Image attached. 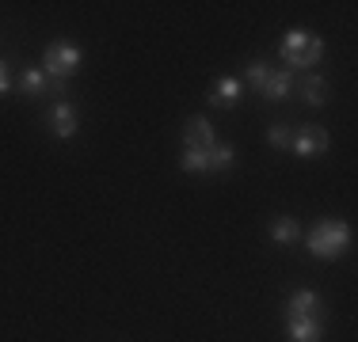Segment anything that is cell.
Segmentation results:
<instances>
[{
    "label": "cell",
    "instance_id": "6da1fadb",
    "mask_svg": "<svg viewBox=\"0 0 358 342\" xmlns=\"http://www.w3.org/2000/svg\"><path fill=\"white\" fill-rule=\"evenodd\" d=\"M347 247H351V225L347 221L324 217L309 232V255H317V259H339V255H347Z\"/></svg>",
    "mask_w": 358,
    "mask_h": 342
},
{
    "label": "cell",
    "instance_id": "7a4b0ae2",
    "mask_svg": "<svg viewBox=\"0 0 358 342\" xmlns=\"http://www.w3.org/2000/svg\"><path fill=\"white\" fill-rule=\"evenodd\" d=\"M278 54H282V61L289 65V73H294V68H313L324 57V42H320V34L294 27V31H286Z\"/></svg>",
    "mask_w": 358,
    "mask_h": 342
},
{
    "label": "cell",
    "instance_id": "3957f363",
    "mask_svg": "<svg viewBox=\"0 0 358 342\" xmlns=\"http://www.w3.org/2000/svg\"><path fill=\"white\" fill-rule=\"evenodd\" d=\"M236 164V149L225 141L210 144V149H183L179 152V168L191 175H210V171H229Z\"/></svg>",
    "mask_w": 358,
    "mask_h": 342
},
{
    "label": "cell",
    "instance_id": "277c9868",
    "mask_svg": "<svg viewBox=\"0 0 358 342\" xmlns=\"http://www.w3.org/2000/svg\"><path fill=\"white\" fill-rule=\"evenodd\" d=\"M80 65V50L69 46V42H50L46 54H42V73L54 76V80H69Z\"/></svg>",
    "mask_w": 358,
    "mask_h": 342
},
{
    "label": "cell",
    "instance_id": "5b68a950",
    "mask_svg": "<svg viewBox=\"0 0 358 342\" xmlns=\"http://www.w3.org/2000/svg\"><path fill=\"white\" fill-rule=\"evenodd\" d=\"M289 152H297V156H305V160L328 152V130H320V126H294Z\"/></svg>",
    "mask_w": 358,
    "mask_h": 342
},
{
    "label": "cell",
    "instance_id": "8992f818",
    "mask_svg": "<svg viewBox=\"0 0 358 342\" xmlns=\"http://www.w3.org/2000/svg\"><path fill=\"white\" fill-rule=\"evenodd\" d=\"M210 144H217V133L210 126V118L191 114L183 122V149H210Z\"/></svg>",
    "mask_w": 358,
    "mask_h": 342
},
{
    "label": "cell",
    "instance_id": "52a82bcc",
    "mask_svg": "<svg viewBox=\"0 0 358 342\" xmlns=\"http://www.w3.org/2000/svg\"><path fill=\"white\" fill-rule=\"evenodd\" d=\"M286 331H289V342H320L324 320L320 315H289L286 312Z\"/></svg>",
    "mask_w": 358,
    "mask_h": 342
},
{
    "label": "cell",
    "instance_id": "ba28073f",
    "mask_svg": "<svg viewBox=\"0 0 358 342\" xmlns=\"http://www.w3.org/2000/svg\"><path fill=\"white\" fill-rule=\"evenodd\" d=\"M50 133L57 137V141H69V137L76 133V110H73V103H54L50 107Z\"/></svg>",
    "mask_w": 358,
    "mask_h": 342
},
{
    "label": "cell",
    "instance_id": "9c48e42d",
    "mask_svg": "<svg viewBox=\"0 0 358 342\" xmlns=\"http://www.w3.org/2000/svg\"><path fill=\"white\" fill-rule=\"evenodd\" d=\"M289 88H294V73H289V68H271V76L263 80V88H259V99L278 103V99L289 96Z\"/></svg>",
    "mask_w": 358,
    "mask_h": 342
},
{
    "label": "cell",
    "instance_id": "30bf717a",
    "mask_svg": "<svg viewBox=\"0 0 358 342\" xmlns=\"http://www.w3.org/2000/svg\"><path fill=\"white\" fill-rule=\"evenodd\" d=\"M241 91H244V84L236 80V76H221L214 88H210V103H214L217 110H233L236 99H241Z\"/></svg>",
    "mask_w": 358,
    "mask_h": 342
},
{
    "label": "cell",
    "instance_id": "8fae6325",
    "mask_svg": "<svg viewBox=\"0 0 358 342\" xmlns=\"http://www.w3.org/2000/svg\"><path fill=\"white\" fill-rule=\"evenodd\" d=\"M297 91H301V99L309 103V107H324V103H328V80H324L320 73H305L301 80H297Z\"/></svg>",
    "mask_w": 358,
    "mask_h": 342
},
{
    "label": "cell",
    "instance_id": "7c38bea8",
    "mask_svg": "<svg viewBox=\"0 0 358 342\" xmlns=\"http://www.w3.org/2000/svg\"><path fill=\"white\" fill-rule=\"evenodd\" d=\"M267 232L275 244H297V239H301V221L297 217H275Z\"/></svg>",
    "mask_w": 358,
    "mask_h": 342
},
{
    "label": "cell",
    "instance_id": "4fadbf2b",
    "mask_svg": "<svg viewBox=\"0 0 358 342\" xmlns=\"http://www.w3.org/2000/svg\"><path fill=\"white\" fill-rule=\"evenodd\" d=\"M267 76H271V65L263 61V57H255V61L244 65V80L252 84V91H255V96H259V88H263V80H267Z\"/></svg>",
    "mask_w": 358,
    "mask_h": 342
},
{
    "label": "cell",
    "instance_id": "5bb4252c",
    "mask_svg": "<svg viewBox=\"0 0 358 342\" xmlns=\"http://www.w3.org/2000/svg\"><path fill=\"white\" fill-rule=\"evenodd\" d=\"M20 88L27 91V96H42V91H46V73H42V68H23Z\"/></svg>",
    "mask_w": 358,
    "mask_h": 342
},
{
    "label": "cell",
    "instance_id": "9a60e30c",
    "mask_svg": "<svg viewBox=\"0 0 358 342\" xmlns=\"http://www.w3.org/2000/svg\"><path fill=\"white\" fill-rule=\"evenodd\" d=\"M289 137H294V126H286V122L267 126V144H275V149H289Z\"/></svg>",
    "mask_w": 358,
    "mask_h": 342
},
{
    "label": "cell",
    "instance_id": "2e32d148",
    "mask_svg": "<svg viewBox=\"0 0 358 342\" xmlns=\"http://www.w3.org/2000/svg\"><path fill=\"white\" fill-rule=\"evenodd\" d=\"M8 88H12V76H8V61L0 57V96H4Z\"/></svg>",
    "mask_w": 358,
    "mask_h": 342
}]
</instances>
